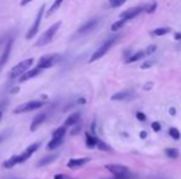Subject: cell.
<instances>
[{
  "mask_svg": "<svg viewBox=\"0 0 181 179\" xmlns=\"http://www.w3.org/2000/svg\"><path fill=\"white\" fill-rule=\"evenodd\" d=\"M40 146H41L40 142H35V144L30 145L22 153H20V155H15V156H13V157L6 159V161L3 163V166H4L5 168H13V167H15L16 164L23 163L25 161H27V159L30 158V157L38 150Z\"/></svg>",
  "mask_w": 181,
  "mask_h": 179,
  "instance_id": "cell-1",
  "label": "cell"
},
{
  "mask_svg": "<svg viewBox=\"0 0 181 179\" xmlns=\"http://www.w3.org/2000/svg\"><path fill=\"white\" fill-rule=\"evenodd\" d=\"M60 25H62V21H58V22H56L54 25H52L48 30H46L42 35H41V37L38 38V40L36 42V47H44V45H47L48 43H51V40H53V37L56 36V33H57V31L59 30Z\"/></svg>",
  "mask_w": 181,
  "mask_h": 179,
  "instance_id": "cell-2",
  "label": "cell"
},
{
  "mask_svg": "<svg viewBox=\"0 0 181 179\" xmlns=\"http://www.w3.org/2000/svg\"><path fill=\"white\" fill-rule=\"evenodd\" d=\"M118 40V36H116V37H111V38H108L107 40H105L102 44H101V47L91 55V58H90V63H93V61H95V60H99L100 58H102L108 50H110V48L116 43V40Z\"/></svg>",
  "mask_w": 181,
  "mask_h": 179,
  "instance_id": "cell-3",
  "label": "cell"
},
{
  "mask_svg": "<svg viewBox=\"0 0 181 179\" xmlns=\"http://www.w3.org/2000/svg\"><path fill=\"white\" fill-rule=\"evenodd\" d=\"M32 64H33V59H32V58L20 61L18 65H15V66L11 69V71L9 73V78H10V79H16V78L21 76L25 71H27V70L31 68Z\"/></svg>",
  "mask_w": 181,
  "mask_h": 179,
  "instance_id": "cell-4",
  "label": "cell"
},
{
  "mask_svg": "<svg viewBox=\"0 0 181 179\" xmlns=\"http://www.w3.org/2000/svg\"><path fill=\"white\" fill-rule=\"evenodd\" d=\"M44 103L42 101H30V102H26V103H22L20 106H18L15 109H14V114H20V113H27V112H31V111H36V109H40L41 107L43 106Z\"/></svg>",
  "mask_w": 181,
  "mask_h": 179,
  "instance_id": "cell-5",
  "label": "cell"
},
{
  "mask_svg": "<svg viewBox=\"0 0 181 179\" xmlns=\"http://www.w3.org/2000/svg\"><path fill=\"white\" fill-rule=\"evenodd\" d=\"M44 9H46V5L43 4V5L40 7L38 12H37V16H36V19H35L33 25L31 26V28L28 30V32H27V35H26V40H31V38H33V37L38 33V30H40V25H41V20H42V16H43V14H44Z\"/></svg>",
  "mask_w": 181,
  "mask_h": 179,
  "instance_id": "cell-6",
  "label": "cell"
},
{
  "mask_svg": "<svg viewBox=\"0 0 181 179\" xmlns=\"http://www.w3.org/2000/svg\"><path fill=\"white\" fill-rule=\"evenodd\" d=\"M59 60H60L59 54H49V55H43V57H41L40 60H38L37 66L41 68L42 70H43V69H48V68H52L53 65H56Z\"/></svg>",
  "mask_w": 181,
  "mask_h": 179,
  "instance_id": "cell-7",
  "label": "cell"
},
{
  "mask_svg": "<svg viewBox=\"0 0 181 179\" xmlns=\"http://www.w3.org/2000/svg\"><path fill=\"white\" fill-rule=\"evenodd\" d=\"M105 168L107 171H110L116 177H127L128 173H129L128 167L122 166V164H106Z\"/></svg>",
  "mask_w": 181,
  "mask_h": 179,
  "instance_id": "cell-8",
  "label": "cell"
},
{
  "mask_svg": "<svg viewBox=\"0 0 181 179\" xmlns=\"http://www.w3.org/2000/svg\"><path fill=\"white\" fill-rule=\"evenodd\" d=\"M143 11H144V6H137V7H132V9H128V10H126V11L121 12L120 16L121 19L128 21V20L134 19V17H137Z\"/></svg>",
  "mask_w": 181,
  "mask_h": 179,
  "instance_id": "cell-9",
  "label": "cell"
},
{
  "mask_svg": "<svg viewBox=\"0 0 181 179\" xmlns=\"http://www.w3.org/2000/svg\"><path fill=\"white\" fill-rule=\"evenodd\" d=\"M13 43H14V40H13V38L8 40V43H6V45H5V49H4V52L1 53V57H0V71H1V69L5 66V64L8 63V60L10 58L11 49H13Z\"/></svg>",
  "mask_w": 181,
  "mask_h": 179,
  "instance_id": "cell-10",
  "label": "cell"
},
{
  "mask_svg": "<svg viewBox=\"0 0 181 179\" xmlns=\"http://www.w3.org/2000/svg\"><path fill=\"white\" fill-rule=\"evenodd\" d=\"M41 73H42V69L38 68V66H36V68H33V69H31V70H27V71H25L21 76H19V82H25V81H27V80L33 79L35 76L40 75Z\"/></svg>",
  "mask_w": 181,
  "mask_h": 179,
  "instance_id": "cell-11",
  "label": "cell"
},
{
  "mask_svg": "<svg viewBox=\"0 0 181 179\" xmlns=\"http://www.w3.org/2000/svg\"><path fill=\"white\" fill-rule=\"evenodd\" d=\"M99 23V19H93V20L88 21L85 25H83L78 30V33L79 35H84V33H88L90 31H93Z\"/></svg>",
  "mask_w": 181,
  "mask_h": 179,
  "instance_id": "cell-12",
  "label": "cell"
},
{
  "mask_svg": "<svg viewBox=\"0 0 181 179\" xmlns=\"http://www.w3.org/2000/svg\"><path fill=\"white\" fill-rule=\"evenodd\" d=\"M46 114L44 113H40V114H37L35 118H33V120L31 121V125H30V130L31 131H36L38 128H40L41 125L43 124V121L46 120Z\"/></svg>",
  "mask_w": 181,
  "mask_h": 179,
  "instance_id": "cell-13",
  "label": "cell"
},
{
  "mask_svg": "<svg viewBox=\"0 0 181 179\" xmlns=\"http://www.w3.org/2000/svg\"><path fill=\"white\" fill-rule=\"evenodd\" d=\"M90 161L89 157H81V158H72L68 161L67 163V167L68 168H78V167H81L84 166L85 163H88Z\"/></svg>",
  "mask_w": 181,
  "mask_h": 179,
  "instance_id": "cell-14",
  "label": "cell"
},
{
  "mask_svg": "<svg viewBox=\"0 0 181 179\" xmlns=\"http://www.w3.org/2000/svg\"><path fill=\"white\" fill-rule=\"evenodd\" d=\"M133 97V95L129 92V91H121L117 92L115 95L111 96V100L112 101H128Z\"/></svg>",
  "mask_w": 181,
  "mask_h": 179,
  "instance_id": "cell-15",
  "label": "cell"
},
{
  "mask_svg": "<svg viewBox=\"0 0 181 179\" xmlns=\"http://www.w3.org/2000/svg\"><path fill=\"white\" fill-rule=\"evenodd\" d=\"M79 119H80V113H79V112L72 113V114L65 119V126H73V125L78 124Z\"/></svg>",
  "mask_w": 181,
  "mask_h": 179,
  "instance_id": "cell-16",
  "label": "cell"
},
{
  "mask_svg": "<svg viewBox=\"0 0 181 179\" xmlns=\"http://www.w3.org/2000/svg\"><path fill=\"white\" fill-rule=\"evenodd\" d=\"M63 144V138H52V140L48 142L47 145V150L48 151H53L56 150L58 146H60Z\"/></svg>",
  "mask_w": 181,
  "mask_h": 179,
  "instance_id": "cell-17",
  "label": "cell"
},
{
  "mask_svg": "<svg viewBox=\"0 0 181 179\" xmlns=\"http://www.w3.org/2000/svg\"><path fill=\"white\" fill-rule=\"evenodd\" d=\"M57 157H58V155H57V153L48 155V156H46V157H43L42 159H40V162L37 163V167H43V166H47V164L52 163V162L57 158Z\"/></svg>",
  "mask_w": 181,
  "mask_h": 179,
  "instance_id": "cell-18",
  "label": "cell"
},
{
  "mask_svg": "<svg viewBox=\"0 0 181 179\" xmlns=\"http://www.w3.org/2000/svg\"><path fill=\"white\" fill-rule=\"evenodd\" d=\"M145 57V53H144V50H139V52H137V53H134L133 55H131L128 59L126 60V63H133V61H137V60H141L142 58H144Z\"/></svg>",
  "mask_w": 181,
  "mask_h": 179,
  "instance_id": "cell-19",
  "label": "cell"
},
{
  "mask_svg": "<svg viewBox=\"0 0 181 179\" xmlns=\"http://www.w3.org/2000/svg\"><path fill=\"white\" fill-rule=\"evenodd\" d=\"M65 133H67V126H65V125H64V126H59V128H57V129L53 131L52 138H64Z\"/></svg>",
  "mask_w": 181,
  "mask_h": 179,
  "instance_id": "cell-20",
  "label": "cell"
},
{
  "mask_svg": "<svg viewBox=\"0 0 181 179\" xmlns=\"http://www.w3.org/2000/svg\"><path fill=\"white\" fill-rule=\"evenodd\" d=\"M85 138H86V146H88V147H95V146H96L99 139H96L95 136H91L89 133L85 134Z\"/></svg>",
  "mask_w": 181,
  "mask_h": 179,
  "instance_id": "cell-21",
  "label": "cell"
},
{
  "mask_svg": "<svg viewBox=\"0 0 181 179\" xmlns=\"http://www.w3.org/2000/svg\"><path fill=\"white\" fill-rule=\"evenodd\" d=\"M170 31H171L170 27H159V28H155L152 32V35H154V36H164V35H168Z\"/></svg>",
  "mask_w": 181,
  "mask_h": 179,
  "instance_id": "cell-22",
  "label": "cell"
},
{
  "mask_svg": "<svg viewBox=\"0 0 181 179\" xmlns=\"http://www.w3.org/2000/svg\"><path fill=\"white\" fill-rule=\"evenodd\" d=\"M64 0H56L54 2H53V5L51 6V9L47 11V16H51L54 11H57V9H59L60 7V5H62V2H63Z\"/></svg>",
  "mask_w": 181,
  "mask_h": 179,
  "instance_id": "cell-23",
  "label": "cell"
},
{
  "mask_svg": "<svg viewBox=\"0 0 181 179\" xmlns=\"http://www.w3.org/2000/svg\"><path fill=\"white\" fill-rule=\"evenodd\" d=\"M165 155L169 158H178L179 157V150L178 148H166L165 150Z\"/></svg>",
  "mask_w": 181,
  "mask_h": 179,
  "instance_id": "cell-24",
  "label": "cell"
},
{
  "mask_svg": "<svg viewBox=\"0 0 181 179\" xmlns=\"http://www.w3.org/2000/svg\"><path fill=\"white\" fill-rule=\"evenodd\" d=\"M127 21L123 20V19H121V20L116 21L115 23H112V26H111V30L113 31V32H116V31H118V30H121L123 26H124V23H126Z\"/></svg>",
  "mask_w": 181,
  "mask_h": 179,
  "instance_id": "cell-25",
  "label": "cell"
},
{
  "mask_svg": "<svg viewBox=\"0 0 181 179\" xmlns=\"http://www.w3.org/2000/svg\"><path fill=\"white\" fill-rule=\"evenodd\" d=\"M157 6H158L157 1H152V2H149L148 5H145V6H144V11H145V12H148V14H152V12H154V11H155Z\"/></svg>",
  "mask_w": 181,
  "mask_h": 179,
  "instance_id": "cell-26",
  "label": "cell"
},
{
  "mask_svg": "<svg viewBox=\"0 0 181 179\" xmlns=\"http://www.w3.org/2000/svg\"><path fill=\"white\" fill-rule=\"evenodd\" d=\"M169 134H170V136H171L174 140L180 139V131H179L176 128H171V129L169 130Z\"/></svg>",
  "mask_w": 181,
  "mask_h": 179,
  "instance_id": "cell-27",
  "label": "cell"
},
{
  "mask_svg": "<svg viewBox=\"0 0 181 179\" xmlns=\"http://www.w3.org/2000/svg\"><path fill=\"white\" fill-rule=\"evenodd\" d=\"M126 1H127V0H110L108 2H110V6H111V7H118L121 5H123Z\"/></svg>",
  "mask_w": 181,
  "mask_h": 179,
  "instance_id": "cell-28",
  "label": "cell"
},
{
  "mask_svg": "<svg viewBox=\"0 0 181 179\" xmlns=\"http://www.w3.org/2000/svg\"><path fill=\"white\" fill-rule=\"evenodd\" d=\"M96 146L100 148V150H102V151H110V147L103 142V141H100V140H98V144H96Z\"/></svg>",
  "mask_w": 181,
  "mask_h": 179,
  "instance_id": "cell-29",
  "label": "cell"
},
{
  "mask_svg": "<svg viewBox=\"0 0 181 179\" xmlns=\"http://www.w3.org/2000/svg\"><path fill=\"white\" fill-rule=\"evenodd\" d=\"M157 50V45H149L145 50H144V53H145V57L147 55H150V54H153L154 52Z\"/></svg>",
  "mask_w": 181,
  "mask_h": 179,
  "instance_id": "cell-30",
  "label": "cell"
},
{
  "mask_svg": "<svg viewBox=\"0 0 181 179\" xmlns=\"http://www.w3.org/2000/svg\"><path fill=\"white\" fill-rule=\"evenodd\" d=\"M136 118L139 120V121H144V120L147 119V117H145V115H144V113H142V112H137Z\"/></svg>",
  "mask_w": 181,
  "mask_h": 179,
  "instance_id": "cell-31",
  "label": "cell"
},
{
  "mask_svg": "<svg viewBox=\"0 0 181 179\" xmlns=\"http://www.w3.org/2000/svg\"><path fill=\"white\" fill-rule=\"evenodd\" d=\"M152 128H153V130H154V131H157V133H158V131H160V129H161L160 124H159L158 121H154V123L152 124Z\"/></svg>",
  "mask_w": 181,
  "mask_h": 179,
  "instance_id": "cell-32",
  "label": "cell"
},
{
  "mask_svg": "<svg viewBox=\"0 0 181 179\" xmlns=\"http://www.w3.org/2000/svg\"><path fill=\"white\" fill-rule=\"evenodd\" d=\"M153 61H145L144 64H142L141 65V68L142 69H148V68H150V66H153Z\"/></svg>",
  "mask_w": 181,
  "mask_h": 179,
  "instance_id": "cell-33",
  "label": "cell"
},
{
  "mask_svg": "<svg viewBox=\"0 0 181 179\" xmlns=\"http://www.w3.org/2000/svg\"><path fill=\"white\" fill-rule=\"evenodd\" d=\"M54 179H73V178H70V177H68L65 174H56Z\"/></svg>",
  "mask_w": 181,
  "mask_h": 179,
  "instance_id": "cell-34",
  "label": "cell"
},
{
  "mask_svg": "<svg viewBox=\"0 0 181 179\" xmlns=\"http://www.w3.org/2000/svg\"><path fill=\"white\" fill-rule=\"evenodd\" d=\"M31 1H32V0H21V6H25V5H27V4H28V2H31Z\"/></svg>",
  "mask_w": 181,
  "mask_h": 179,
  "instance_id": "cell-35",
  "label": "cell"
},
{
  "mask_svg": "<svg viewBox=\"0 0 181 179\" xmlns=\"http://www.w3.org/2000/svg\"><path fill=\"white\" fill-rule=\"evenodd\" d=\"M139 136H141V139H145L147 138V131H141Z\"/></svg>",
  "mask_w": 181,
  "mask_h": 179,
  "instance_id": "cell-36",
  "label": "cell"
},
{
  "mask_svg": "<svg viewBox=\"0 0 181 179\" xmlns=\"http://www.w3.org/2000/svg\"><path fill=\"white\" fill-rule=\"evenodd\" d=\"M175 40H181V33H180V32L175 33Z\"/></svg>",
  "mask_w": 181,
  "mask_h": 179,
  "instance_id": "cell-37",
  "label": "cell"
},
{
  "mask_svg": "<svg viewBox=\"0 0 181 179\" xmlns=\"http://www.w3.org/2000/svg\"><path fill=\"white\" fill-rule=\"evenodd\" d=\"M170 114H171V115H175V114H176L175 108H170Z\"/></svg>",
  "mask_w": 181,
  "mask_h": 179,
  "instance_id": "cell-38",
  "label": "cell"
},
{
  "mask_svg": "<svg viewBox=\"0 0 181 179\" xmlns=\"http://www.w3.org/2000/svg\"><path fill=\"white\" fill-rule=\"evenodd\" d=\"M152 87V82H148V85L147 86H144V90H149Z\"/></svg>",
  "mask_w": 181,
  "mask_h": 179,
  "instance_id": "cell-39",
  "label": "cell"
},
{
  "mask_svg": "<svg viewBox=\"0 0 181 179\" xmlns=\"http://www.w3.org/2000/svg\"><path fill=\"white\" fill-rule=\"evenodd\" d=\"M3 140H4V135H0V144H1Z\"/></svg>",
  "mask_w": 181,
  "mask_h": 179,
  "instance_id": "cell-40",
  "label": "cell"
},
{
  "mask_svg": "<svg viewBox=\"0 0 181 179\" xmlns=\"http://www.w3.org/2000/svg\"><path fill=\"white\" fill-rule=\"evenodd\" d=\"M1 118H3V113H1V111H0V120H1Z\"/></svg>",
  "mask_w": 181,
  "mask_h": 179,
  "instance_id": "cell-41",
  "label": "cell"
}]
</instances>
